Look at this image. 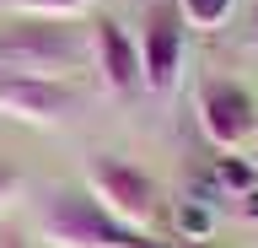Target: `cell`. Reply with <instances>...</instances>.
<instances>
[{
  "instance_id": "6da1fadb",
  "label": "cell",
  "mask_w": 258,
  "mask_h": 248,
  "mask_svg": "<svg viewBox=\"0 0 258 248\" xmlns=\"http://www.w3.org/2000/svg\"><path fill=\"white\" fill-rule=\"evenodd\" d=\"M81 60H92V33H76L70 22H38L22 17L0 33V70L38 76V81H64Z\"/></svg>"
},
{
  "instance_id": "7a4b0ae2",
  "label": "cell",
  "mask_w": 258,
  "mask_h": 248,
  "mask_svg": "<svg viewBox=\"0 0 258 248\" xmlns=\"http://www.w3.org/2000/svg\"><path fill=\"white\" fill-rule=\"evenodd\" d=\"M86 194L102 205L108 216H118L129 232H140L156 221V178L151 173H140L135 162H124V157H108V151H97V157H86Z\"/></svg>"
},
{
  "instance_id": "3957f363",
  "label": "cell",
  "mask_w": 258,
  "mask_h": 248,
  "mask_svg": "<svg viewBox=\"0 0 258 248\" xmlns=\"http://www.w3.org/2000/svg\"><path fill=\"white\" fill-rule=\"evenodd\" d=\"M135 232L108 216L86 189H59L43 211V243L48 248H124Z\"/></svg>"
},
{
  "instance_id": "277c9868",
  "label": "cell",
  "mask_w": 258,
  "mask_h": 248,
  "mask_svg": "<svg viewBox=\"0 0 258 248\" xmlns=\"http://www.w3.org/2000/svg\"><path fill=\"white\" fill-rule=\"evenodd\" d=\"M183 27L188 22L177 11V0H156L140 22V38H135L140 43V86L156 97H167L183 76Z\"/></svg>"
},
{
  "instance_id": "5b68a950",
  "label": "cell",
  "mask_w": 258,
  "mask_h": 248,
  "mask_svg": "<svg viewBox=\"0 0 258 248\" xmlns=\"http://www.w3.org/2000/svg\"><path fill=\"white\" fill-rule=\"evenodd\" d=\"M199 130L215 140L221 151H242L258 135V103L242 81H226V76H210L199 86Z\"/></svg>"
},
{
  "instance_id": "8992f818",
  "label": "cell",
  "mask_w": 258,
  "mask_h": 248,
  "mask_svg": "<svg viewBox=\"0 0 258 248\" xmlns=\"http://www.w3.org/2000/svg\"><path fill=\"white\" fill-rule=\"evenodd\" d=\"M0 114L16 119V124H59V119L76 114V86L0 70Z\"/></svg>"
},
{
  "instance_id": "52a82bcc",
  "label": "cell",
  "mask_w": 258,
  "mask_h": 248,
  "mask_svg": "<svg viewBox=\"0 0 258 248\" xmlns=\"http://www.w3.org/2000/svg\"><path fill=\"white\" fill-rule=\"evenodd\" d=\"M92 65H97V76H102V86L113 97H135L140 92V43L113 17L92 22Z\"/></svg>"
},
{
  "instance_id": "ba28073f",
  "label": "cell",
  "mask_w": 258,
  "mask_h": 248,
  "mask_svg": "<svg viewBox=\"0 0 258 248\" xmlns=\"http://www.w3.org/2000/svg\"><path fill=\"white\" fill-rule=\"evenodd\" d=\"M6 11H16V17H38V22H70L81 17L92 0H0Z\"/></svg>"
},
{
  "instance_id": "9c48e42d",
  "label": "cell",
  "mask_w": 258,
  "mask_h": 248,
  "mask_svg": "<svg viewBox=\"0 0 258 248\" xmlns=\"http://www.w3.org/2000/svg\"><path fill=\"white\" fill-rule=\"evenodd\" d=\"M231 6H237V0H177V11H183V22H188V27H221L226 17H231Z\"/></svg>"
},
{
  "instance_id": "30bf717a",
  "label": "cell",
  "mask_w": 258,
  "mask_h": 248,
  "mask_svg": "<svg viewBox=\"0 0 258 248\" xmlns=\"http://www.w3.org/2000/svg\"><path fill=\"white\" fill-rule=\"evenodd\" d=\"M221 183H231L237 194H247L258 183V162H237V157H221Z\"/></svg>"
},
{
  "instance_id": "8fae6325",
  "label": "cell",
  "mask_w": 258,
  "mask_h": 248,
  "mask_svg": "<svg viewBox=\"0 0 258 248\" xmlns=\"http://www.w3.org/2000/svg\"><path fill=\"white\" fill-rule=\"evenodd\" d=\"M177 221H183V232H205V227H210V211H194V205H183V211H177Z\"/></svg>"
},
{
  "instance_id": "7c38bea8",
  "label": "cell",
  "mask_w": 258,
  "mask_h": 248,
  "mask_svg": "<svg viewBox=\"0 0 258 248\" xmlns=\"http://www.w3.org/2000/svg\"><path fill=\"white\" fill-rule=\"evenodd\" d=\"M16 183H22V178H16V167H6V162H0V211H6V200L16 194Z\"/></svg>"
},
{
  "instance_id": "4fadbf2b",
  "label": "cell",
  "mask_w": 258,
  "mask_h": 248,
  "mask_svg": "<svg viewBox=\"0 0 258 248\" xmlns=\"http://www.w3.org/2000/svg\"><path fill=\"white\" fill-rule=\"evenodd\" d=\"M124 248H161V243H156V237H145V232H135V237H129Z\"/></svg>"
},
{
  "instance_id": "5bb4252c",
  "label": "cell",
  "mask_w": 258,
  "mask_h": 248,
  "mask_svg": "<svg viewBox=\"0 0 258 248\" xmlns=\"http://www.w3.org/2000/svg\"><path fill=\"white\" fill-rule=\"evenodd\" d=\"M242 200H247V216H258V189H247Z\"/></svg>"
},
{
  "instance_id": "9a60e30c",
  "label": "cell",
  "mask_w": 258,
  "mask_h": 248,
  "mask_svg": "<svg viewBox=\"0 0 258 248\" xmlns=\"http://www.w3.org/2000/svg\"><path fill=\"white\" fill-rule=\"evenodd\" d=\"M0 248H27V243H22V237L11 232V237H0Z\"/></svg>"
},
{
  "instance_id": "2e32d148",
  "label": "cell",
  "mask_w": 258,
  "mask_h": 248,
  "mask_svg": "<svg viewBox=\"0 0 258 248\" xmlns=\"http://www.w3.org/2000/svg\"><path fill=\"white\" fill-rule=\"evenodd\" d=\"M253 27H258V0H253Z\"/></svg>"
},
{
  "instance_id": "e0dca14e",
  "label": "cell",
  "mask_w": 258,
  "mask_h": 248,
  "mask_svg": "<svg viewBox=\"0 0 258 248\" xmlns=\"http://www.w3.org/2000/svg\"><path fill=\"white\" fill-rule=\"evenodd\" d=\"M183 248H199V243H183Z\"/></svg>"
}]
</instances>
